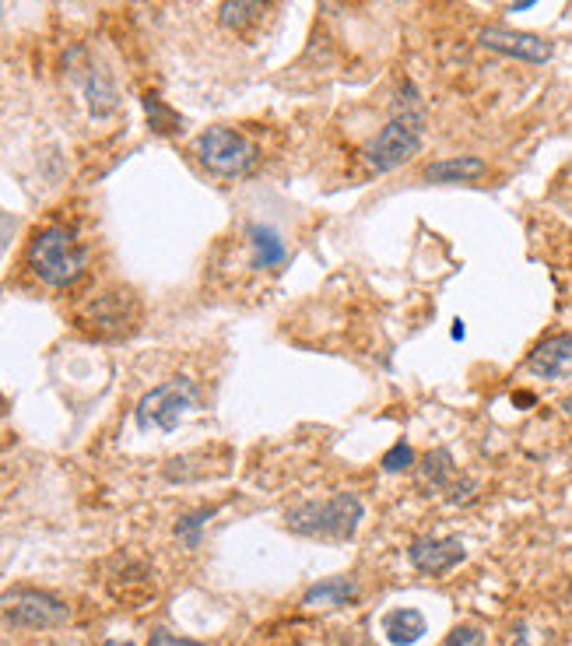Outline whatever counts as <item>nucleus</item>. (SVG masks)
Instances as JSON below:
<instances>
[{
  "label": "nucleus",
  "mask_w": 572,
  "mask_h": 646,
  "mask_svg": "<svg viewBox=\"0 0 572 646\" xmlns=\"http://www.w3.org/2000/svg\"><path fill=\"white\" fill-rule=\"evenodd\" d=\"M106 646H134L130 639H106Z\"/></svg>",
  "instance_id": "nucleus-27"
},
{
  "label": "nucleus",
  "mask_w": 572,
  "mask_h": 646,
  "mask_svg": "<svg viewBox=\"0 0 572 646\" xmlns=\"http://www.w3.org/2000/svg\"><path fill=\"white\" fill-rule=\"evenodd\" d=\"M85 99H88V109H92V116H109L116 109V88L113 81H109L106 71H92V78H88L85 85Z\"/></svg>",
  "instance_id": "nucleus-17"
},
{
  "label": "nucleus",
  "mask_w": 572,
  "mask_h": 646,
  "mask_svg": "<svg viewBox=\"0 0 572 646\" xmlns=\"http://www.w3.org/2000/svg\"><path fill=\"white\" fill-rule=\"evenodd\" d=\"M4 615H8V622L22 625V629H57L71 618V608L60 597L46 594V590L18 587L4 597Z\"/></svg>",
  "instance_id": "nucleus-7"
},
{
  "label": "nucleus",
  "mask_w": 572,
  "mask_h": 646,
  "mask_svg": "<svg viewBox=\"0 0 572 646\" xmlns=\"http://www.w3.org/2000/svg\"><path fill=\"white\" fill-rule=\"evenodd\" d=\"M362 499L351 492H337L330 499H313L288 513V531L302 538H323V541H351L362 524Z\"/></svg>",
  "instance_id": "nucleus-2"
},
{
  "label": "nucleus",
  "mask_w": 572,
  "mask_h": 646,
  "mask_svg": "<svg viewBox=\"0 0 572 646\" xmlns=\"http://www.w3.org/2000/svg\"><path fill=\"white\" fill-rule=\"evenodd\" d=\"M141 102H144V113H148V123H151V130H155V134H179V130H183L179 113L165 106V99H158L155 92H148Z\"/></svg>",
  "instance_id": "nucleus-18"
},
{
  "label": "nucleus",
  "mask_w": 572,
  "mask_h": 646,
  "mask_svg": "<svg viewBox=\"0 0 572 646\" xmlns=\"http://www.w3.org/2000/svg\"><path fill=\"white\" fill-rule=\"evenodd\" d=\"M488 173V162L478 155H453L425 166V183H474Z\"/></svg>",
  "instance_id": "nucleus-11"
},
{
  "label": "nucleus",
  "mask_w": 572,
  "mask_h": 646,
  "mask_svg": "<svg viewBox=\"0 0 572 646\" xmlns=\"http://www.w3.org/2000/svg\"><path fill=\"white\" fill-rule=\"evenodd\" d=\"M457 467H453V457L450 450H429L422 457V485L432 492H450V485L457 481Z\"/></svg>",
  "instance_id": "nucleus-16"
},
{
  "label": "nucleus",
  "mask_w": 572,
  "mask_h": 646,
  "mask_svg": "<svg viewBox=\"0 0 572 646\" xmlns=\"http://www.w3.org/2000/svg\"><path fill=\"white\" fill-rule=\"evenodd\" d=\"M429 622L418 608H394L383 615V636L390 639L394 646H411L425 636Z\"/></svg>",
  "instance_id": "nucleus-12"
},
{
  "label": "nucleus",
  "mask_w": 572,
  "mask_h": 646,
  "mask_svg": "<svg viewBox=\"0 0 572 646\" xmlns=\"http://www.w3.org/2000/svg\"><path fill=\"white\" fill-rule=\"evenodd\" d=\"M527 373L537 380H572V334H551L527 355Z\"/></svg>",
  "instance_id": "nucleus-10"
},
{
  "label": "nucleus",
  "mask_w": 572,
  "mask_h": 646,
  "mask_svg": "<svg viewBox=\"0 0 572 646\" xmlns=\"http://www.w3.org/2000/svg\"><path fill=\"white\" fill-rule=\"evenodd\" d=\"M250 246H253V267L260 271H271V267H281L288 260L285 239L271 229V225H250Z\"/></svg>",
  "instance_id": "nucleus-14"
},
{
  "label": "nucleus",
  "mask_w": 572,
  "mask_h": 646,
  "mask_svg": "<svg viewBox=\"0 0 572 646\" xmlns=\"http://www.w3.org/2000/svg\"><path fill=\"white\" fill-rule=\"evenodd\" d=\"M197 158L204 162V169L215 176H243L253 169L257 162V148L246 134L232 127H208L201 137H197Z\"/></svg>",
  "instance_id": "nucleus-6"
},
{
  "label": "nucleus",
  "mask_w": 572,
  "mask_h": 646,
  "mask_svg": "<svg viewBox=\"0 0 572 646\" xmlns=\"http://www.w3.org/2000/svg\"><path fill=\"white\" fill-rule=\"evenodd\" d=\"M408 559L418 573L425 576H443L450 569H457L467 559V548L460 538H418L411 541Z\"/></svg>",
  "instance_id": "nucleus-9"
},
{
  "label": "nucleus",
  "mask_w": 572,
  "mask_h": 646,
  "mask_svg": "<svg viewBox=\"0 0 572 646\" xmlns=\"http://www.w3.org/2000/svg\"><path fill=\"white\" fill-rule=\"evenodd\" d=\"M478 43L485 50H495L502 57H516V60H527V64H548L555 46L548 39L534 36V32H516V29H502V25H485L478 32Z\"/></svg>",
  "instance_id": "nucleus-8"
},
{
  "label": "nucleus",
  "mask_w": 572,
  "mask_h": 646,
  "mask_svg": "<svg viewBox=\"0 0 572 646\" xmlns=\"http://www.w3.org/2000/svg\"><path fill=\"white\" fill-rule=\"evenodd\" d=\"M337 646H372V643L358 629H344L341 636H337Z\"/></svg>",
  "instance_id": "nucleus-24"
},
{
  "label": "nucleus",
  "mask_w": 572,
  "mask_h": 646,
  "mask_svg": "<svg viewBox=\"0 0 572 646\" xmlns=\"http://www.w3.org/2000/svg\"><path fill=\"white\" fill-rule=\"evenodd\" d=\"M530 4H537V0H513V11H527Z\"/></svg>",
  "instance_id": "nucleus-25"
},
{
  "label": "nucleus",
  "mask_w": 572,
  "mask_h": 646,
  "mask_svg": "<svg viewBox=\"0 0 572 646\" xmlns=\"http://www.w3.org/2000/svg\"><path fill=\"white\" fill-rule=\"evenodd\" d=\"M197 408V383L186 376H172V380L151 387L148 394L137 401L134 422L141 432H176L186 411Z\"/></svg>",
  "instance_id": "nucleus-3"
},
{
  "label": "nucleus",
  "mask_w": 572,
  "mask_h": 646,
  "mask_svg": "<svg viewBox=\"0 0 572 646\" xmlns=\"http://www.w3.org/2000/svg\"><path fill=\"white\" fill-rule=\"evenodd\" d=\"M267 4H271V0H222L218 22H222V29H229V32H250L253 25L267 15Z\"/></svg>",
  "instance_id": "nucleus-15"
},
{
  "label": "nucleus",
  "mask_w": 572,
  "mask_h": 646,
  "mask_svg": "<svg viewBox=\"0 0 572 646\" xmlns=\"http://www.w3.org/2000/svg\"><path fill=\"white\" fill-rule=\"evenodd\" d=\"M208 517H211V510H197V513H186V517H179L176 538L183 541L186 548H197V545H201V531H204V524H208Z\"/></svg>",
  "instance_id": "nucleus-19"
},
{
  "label": "nucleus",
  "mask_w": 572,
  "mask_h": 646,
  "mask_svg": "<svg viewBox=\"0 0 572 646\" xmlns=\"http://www.w3.org/2000/svg\"><path fill=\"white\" fill-rule=\"evenodd\" d=\"M474 492H478V485H474L471 478H457L450 485V492H446V499H450L453 506H464V503H471V499H474Z\"/></svg>",
  "instance_id": "nucleus-22"
},
{
  "label": "nucleus",
  "mask_w": 572,
  "mask_h": 646,
  "mask_svg": "<svg viewBox=\"0 0 572 646\" xmlns=\"http://www.w3.org/2000/svg\"><path fill=\"white\" fill-rule=\"evenodd\" d=\"M562 411H565V415L572 418V394H569V397H565V401H562Z\"/></svg>",
  "instance_id": "nucleus-28"
},
{
  "label": "nucleus",
  "mask_w": 572,
  "mask_h": 646,
  "mask_svg": "<svg viewBox=\"0 0 572 646\" xmlns=\"http://www.w3.org/2000/svg\"><path fill=\"white\" fill-rule=\"evenodd\" d=\"M137 320H141V306H137L134 292H123V288L92 295V299L78 309V327L102 341H116V338L134 334Z\"/></svg>",
  "instance_id": "nucleus-4"
},
{
  "label": "nucleus",
  "mask_w": 572,
  "mask_h": 646,
  "mask_svg": "<svg viewBox=\"0 0 572 646\" xmlns=\"http://www.w3.org/2000/svg\"><path fill=\"white\" fill-rule=\"evenodd\" d=\"M415 460L418 457H415V450H411V443H404V439H401L394 450L383 453V471H387V474H401V471H408Z\"/></svg>",
  "instance_id": "nucleus-20"
},
{
  "label": "nucleus",
  "mask_w": 572,
  "mask_h": 646,
  "mask_svg": "<svg viewBox=\"0 0 572 646\" xmlns=\"http://www.w3.org/2000/svg\"><path fill=\"white\" fill-rule=\"evenodd\" d=\"M443 646H485V636H481V629H474V625H460V629H453L450 636H446Z\"/></svg>",
  "instance_id": "nucleus-21"
},
{
  "label": "nucleus",
  "mask_w": 572,
  "mask_h": 646,
  "mask_svg": "<svg viewBox=\"0 0 572 646\" xmlns=\"http://www.w3.org/2000/svg\"><path fill=\"white\" fill-rule=\"evenodd\" d=\"M148 646H208V643H201V639L172 636V632H165V629H155V632H151V639H148Z\"/></svg>",
  "instance_id": "nucleus-23"
},
{
  "label": "nucleus",
  "mask_w": 572,
  "mask_h": 646,
  "mask_svg": "<svg viewBox=\"0 0 572 646\" xmlns=\"http://www.w3.org/2000/svg\"><path fill=\"white\" fill-rule=\"evenodd\" d=\"M29 267L36 271V278L43 285L71 288L85 274L88 250L74 239L71 229H64V225H46L43 232H36V239L29 246Z\"/></svg>",
  "instance_id": "nucleus-1"
},
{
  "label": "nucleus",
  "mask_w": 572,
  "mask_h": 646,
  "mask_svg": "<svg viewBox=\"0 0 572 646\" xmlns=\"http://www.w3.org/2000/svg\"><path fill=\"white\" fill-rule=\"evenodd\" d=\"M425 116H390V123L365 144V166L372 173H394L422 151Z\"/></svg>",
  "instance_id": "nucleus-5"
},
{
  "label": "nucleus",
  "mask_w": 572,
  "mask_h": 646,
  "mask_svg": "<svg viewBox=\"0 0 572 646\" xmlns=\"http://www.w3.org/2000/svg\"><path fill=\"white\" fill-rule=\"evenodd\" d=\"M358 597V583L351 576H330L323 583H313L302 597L306 608H344Z\"/></svg>",
  "instance_id": "nucleus-13"
},
{
  "label": "nucleus",
  "mask_w": 572,
  "mask_h": 646,
  "mask_svg": "<svg viewBox=\"0 0 572 646\" xmlns=\"http://www.w3.org/2000/svg\"><path fill=\"white\" fill-rule=\"evenodd\" d=\"M516 404H534V394H516Z\"/></svg>",
  "instance_id": "nucleus-26"
}]
</instances>
